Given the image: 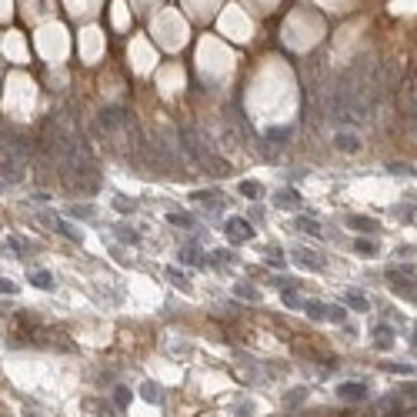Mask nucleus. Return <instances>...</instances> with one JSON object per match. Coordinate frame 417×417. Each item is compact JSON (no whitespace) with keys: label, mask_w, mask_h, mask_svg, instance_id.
Here are the masks:
<instances>
[{"label":"nucleus","mask_w":417,"mask_h":417,"mask_svg":"<svg viewBox=\"0 0 417 417\" xmlns=\"http://www.w3.org/2000/svg\"><path fill=\"white\" fill-rule=\"evenodd\" d=\"M224 234L231 237V244H247V241H254V227H250L244 217H227V220H224Z\"/></svg>","instance_id":"f257e3e1"},{"label":"nucleus","mask_w":417,"mask_h":417,"mask_svg":"<svg viewBox=\"0 0 417 417\" xmlns=\"http://www.w3.org/2000/svg\"><path fill=\"white\" fill-rule=\"evenodd\" d=\"M407 414V401L401 394H384L377 404V417H404Z\"/></svg>","instance_id":"f03ea898"},{"label":"nucleus","mask_w":417,"mask_h":417,"mask_svg":"<svg viewBox=\"0 0 417 417\" xmlns=\"http://www.w3.org/2000/svg\"><path fill=\"white\" fill-rule=\"evenodd\" d=\"M337 397L361 404V401H367V384L364 381H344V384H337Z\"/></svg>","instance_id":"7ed1b4c3"},{"label":"nucleus","mask_w":417,"mask_h":417,"mask_svg":"<svg viewBox=\"0 0 417 417\" xmlns=\"http://www.w3.org/2000/svg\"><path fill=\"white\" fill-rule=\"evenodd\" d=\"M294 264H297V267H304V271H314V274L324 271V264L317 260V254H314V250H304V247H297V250H294Z\"/></svg>","instance_id":"20e7f679"},{"label":"nucleus","mask_w":417,"mask_h":417,"mask_svg":"<svg viewBox=\"0 0 417 417\" xmlns=\"http://www.w3.org/2000/svg\"><path fill=\"white\" fill-rule=\"evenodd\" d=\"M374 344L381 347V351H391V347H394V330H391V324H377V327H374Z\"/></svg>","instance_id":"39448f33"},{"label":"nucleus","mask_w":417,"mask_h":417,"mask_svg":"<svg viewBox=\"0 0 417 417\" xmlns=\"http://www.w3.org/2000/svg\"><path fill=\"white\" fill-rule=\"evenodd\" d=\"M140 397H144L147 404H161V401H164V394H161V387L154 384V381H144V384H140Z\"/></svg>","instance_id":"423d86ee"},{"label":"nucleus","mask_w":417,"mask_h":417,"mask_svg":"<svg viewBox=\"0 0 417 417\" xmlns=\"http://www.w3.org/2000/svg\"><path fill=\"white\" fill-rule=\"evenodd\" d=\"M274 204H277V207H297V204H300V194L297 191H277L274 194Z\"/></svg>","instance_id":"0eeeda50"},{"label":"nucleus","mask_w":417,"mask_h":417,"mask_svg":"<svg viewBox=\"0 0 417 417\" xmlns=\"http://www.w3.org/2000/svg\"><path fill=\"white\" fill-rule=\"evenodd\" d=\"M30 284L41 290H54V277H50V271H30Z\"/></svg>","instance_id":"6e6552de"},{"label":"nucleus","mask_w":417,"mask_h":417,"mask_svg":"<svg viewBox=\"0 0 417 417\" xmlns=\"http://www.w3.org/2000/svg\"><path fill=\"white\" fill-rule=\"evenodd\" d=\"M334 144L340 147V150L354 154V150H357V147H361V140H357V137H354V134H337V137H334Z\"/></svg>","instance_id":"1a4fd4ad"},{"label":"nucleus","mask_w":417,"mask_h":417,"mask_svg":"<svg viewBox=\"0 0 417 417\" xmlns=\"http://www.w3.org/2000/svg\"><path fill=\"white\" fill-rule=\"evenodd\" d=\"M347 224H351V227H357V231H377V220H370V217H361V214H351V217H347Z\"/></svg>","instance_id":"9d476101"},{"label":"nucleus","mask_w":417,"mask_h":417,"mask_svg":"<svg viewBox=\"0 0 417 417\" xmlns=\"http://www.w3.org/2000/svg\"><path fill=\"white\" fill-rule=\"evenodd\" d=\"M297 231L311 234V237H321V224H317L314 217H297Z\"/></svg>","instance_id":"9b49d317"},{"label":"nucleus","mask_w":417,"mask_h":417,"mask_svg":"<svg viewBox=\"0 0 417 417\" xmlns=\"http://www.w3.org/2000/svg\"><path fill=\"white\" fill-rule=\"evenodd\" d=\"M344 300H347V307H354V311H367V297H364L361 290H347Z\"/></svg>","instance_id":"f8f14e48"},{"label":"nucleus","mask_w":417,"mask_h":417,"mask_svg":"<svg viewBox=\"0 0 417 417\" xmlns=\"http://www.w3.org/2000/svg\"><path fill=\"white\" fill-rule=\"evenodd\" d=\"M57 231L64 234L67 241H73V244H81V241H84V237H81V231H77V227H73L70 220H57Z\"/></svg>","instance_id":"ddd939ff"},{"label":"nucleus","mask_w":417,"mask_h":417,"mask_svg":"<svg viewBox=\"0 0 417 417\" xmlns=\"http://www.w3.org/2000/svg\"><path fill=\"white\" fill-rule=\"evenodd\" d=\"M180 264H194V267H204V264H207V260H204V254H201V250H197V247H187V250H180Z\"/></svg>","instance_id":"4468645a"},{"label":"nucleus","mask_w":417,"mask_h":417,"mask_svg":"<svg viewBox=\"0 0 417 417\" xmlns=\"http://www.w3.org/2000/svg\"><path fill=\"white\" fill-rule=\"evenodd\" d=\"M307 401V391L304 387H294V391L284 394V407H297V404H304Z\"/></svg>","instance_id":"2eb2a0df"},{"label":"nucleus","mask_w":417,"mask_h":417,"mask_svg":"<svg viewBox=\"0 0 417 417\" xmlns=\"http://www.w3.org/2000/svg\"><path fill=\"white\" fill-rule=\"evenodd\" d=\"M113 237H117L121 244H137L134 227H127V224H117V227H113Z\"/></svg>","instance_id":"dca6fc26"},{"label":"nucleus","mask_w":417,"mask_h":417,"mask_svg":"<svg viewBox=\"0 0 417 417\" xmlns=\"http://www.w3.org/2000/svg\"><path fill=\"white\" fill-rule=\"evenodd\" d=\"M307 317H311V321H327V307L324 304H317V300H307Z\"/></svg>","instance_id":"f3484780"},{"label":"nucleus","mask_w":417,"mask_h":417,"mask_svg":"<svg viewBox=\"0 0 417 417\" xmlns=\"http://www.w3.org/2000/svg\"><path fill=\"white\" fill-rule=\"evenodd\" d=\"M381 370H387V374H414L410 364H397V361H384V364H381Z\"/></svg>","instance_id":"a211bd4d"},{"label":"nucleus","mask_w":417,"mask_h":417,"mask_svg":"<svg viewBox=\"0 0 417 417\" xmlns=\"http://www.w3.org/2000/svg\"><path fill=\"white\" fill-rule=\"evenodd\" d=\"M241 194H244V197H250V201H257L264 191H260V184H254V180H244V184H241Z\"/></svg>","instance_id":"6ab92c4d"},{"label":"nucleus","mask_w":417,"mask_h":417,"mask_svg":"<svg viewBox=\"0 0 417 417\" xmlns=\"http://www.w3.org/2000/svg\"><path fill=\"white\" fill-rule=\"evenodd\" d=\"M113 207L121 210V214H130V210H134V201L124 197V194H113Z\"/></svg>","instance_id":"aec40b11"},{"label":"nucleus","mask_w":417,"mask_h":417,"mask_svg":"<svg viewBox=\"0 0 417 417\" xmlns=\"http://www.w3.org/2000/svg\"><path fill=\"white\" fill-rule=\"evenodd\" d=\"M234 290H237V297H247V300H260V290H257V287H247V284H237Z\"/></svg>","instance_id":"412c9836"},{"label":"nucleus","mask_w":417,"mask_h":417,"mask_svg":"<svg viewBox=\"0 0 417 417\" xmlns=\"http://www.w3.org/2000/svg\"><path fill=\"white\" fill-rule=\"evenodd\" d=\"M267 264H271V267H284V257H281V247H267Z\"/></svg>","instance_id":"4be33fe9"},{"label":"nucleus","mask_w":417,"mask_h":417,"mask_svg":"<svg viewBox=\"0 0 417 417\" xmlns=\"http://www.w3.org/2000/svg\"><path fill=\"white\" fill-rule=\"evenodd\" d=\"M327 321L344 324V321H347V311H344V307H327Z\"/></svg>","instance_id":"5701e85b"},{"label":"nucleus","mask_w":417,"mask_h":417,"mask_svg":"<svg viewBox=\"0 0 417 417\" xmlns=\"http://www.w3.org/2000/svg\"><path fill=\"white\" fill-rule=\"evenodd\" d=\"M284 304H287V307H300V294H297V290H290V287H284Z\"/></svg>","instance_id":"b1692460"},{"label":"nucleus","mask_w":417,"mask_h":417,"mask_svg":"<svg viewBox=\"0 0 417 417\" xmlns=\"http://www.w3.org/2000/svg\"><path fill=\"white\" fill-rule=\"evenodd\" d=\"M113 401L121 404V407H127V404H130V391H127V387H113Z\"/></svg>","instance_id":"393cba45"},{"label":"nucleus","mask_w":417,"mask_h":417,"mask_svg":"<svg viewBox=\"0 0 417 417\" xmlns=\"http://www.w3.org/2000/svg\"><path fill=\"white\" fill-rule=\"evenodd\" d=\"M167 277H170V281H174V284H177V287H180V290H187V281H184V274L177 271V267H167Z\"/></svg>","instance_id":"a878e982"},{"label":"nucleus","mask_w":417,"mask_h":417,"mask_svg":"<svg viewBox=\"0 0 417 417\" xmlns=\"http://www.w3.org/2000/svg\"><path fill=\"white\" fill-rule=\"evenodd\" d=\"M354 250H361V254H374V244H370V241H364V237H357V241H354Z\"/></svg>","instance_id":"bb28decb"},{"label":"nucleus","mask_w":417,"mask_h":417,"mask_svg":"<svg viewBox=\"0 0 417 417\" xmlns=\"http://www.w3.org/2000/svg\"><path fill=\"white\" fill-rule=\"evenodd\" d=\"M7 247H10V250H17V254H24V250H27V244L20 241V237H7Z\"/></svg>","instance_id":"cd10ccee"},{"label":"nucleus","mask_w":417,"mask_h":417,"mask_svg":"<svg viewBox=\"0 0 417 417\" xmlns=\"http://www.w3.org/2000/svg\"><path fill=\"white\" fill-rule=\"evenodd\" d=\"M210 260H214V264H231V254H227V250H214Z\"/></svg>","instance_id":"c85d7f7f"},{"label":"nucleus","mask_w":417,"mask_h":417,"mask_svg":"<svg viewBox=\"0 0 417 417\" xmlns=\"http://www.w3.org/2000/svg\"><path fill=\"white\" fill-rule=\"evenodd\" d=\"M387 170H394V174H414L410 164H387Z\"/></svg>","instance_id":"c756f323"},{"label":"nucleus","mask_w":417,"mask_h":417,"mask_svg":"<svg viewBox=\"0 0 417 417\" xmlns=\"http://www.w3.org/2000/svg\"><path fill=\"white\" fill-rule=\"evenodd\" d=\"M73 214H77V217H87V220H94V214H97V210L87 204V207H73Z\"/></svg>","instance_id":"7c9ffc66"},{"label":"nucleus","mask_w":417,"mask_h":417,"mask_svg":"<svg viewBox=\"0 0 417 417\" xmlns=\"http://www.w3.org/2000/svg\"><path fill=\"white\" fill-rule=\"evenodd\" d=\"M0 290H4V294H17V284L10 281V277H4V281H0Z\"/></svg>","instance_id":"2f4dec72"},{"label":"nucleus","mask_w":417,"mask_h":417,"mask_svg":"<svg viewBox=\"0 0 417 417\" xmlns=\"http://www.w3.org/2000/svg\"><path fill=\"white\" fill-rule=\"evenodd\" d=\"M167 220L170 224H191V217H184V214H167Z\"/></svg>","instance_id":"473e14b6"},{"label":"nucleus","mask_w":417,"mask_h":417,"mask_svg":"<svg viewBox=\"0 0 417 417\" xmlns=\"http://www.w3.org/2000/svg\"><path fill=\"white\" fill-rule=\"evenodd\" d=\"M237 414H241V417H250V414H254V404H241V407H237Z\"/></svg>","instance_id":"72a5a7b5"},{"label":"nucleus","mask_w":417,"mask_h":417,"mask_svg":"<svg viewBox=\"0 0 417 417\" xmlns=\"http://www.w3.org/2000/svg\"><path fill=\"white\" fill-rule=\"evenodd\" d=\"M267 137L271 140H287V130H267Z\"/></svg>","instance_id":"f704fd0d"},{"label":"nucleus","mask_w":417,"mask_h":417,"mask_svg":"<svg viewBox=\"0 0 417 417\" xmlns=\"http://www.w3.org/2000/svg\"><path fill=\"white\" fill-rule=\"evenodd\" d=\"M414 347H417V327H414Z\"/></svg>","instance_id":"c9c22d12"},{"label":"nucleus","mask_w":417,"mask_h":417,"mask_svg":"<svg viewBox=\"0 0 417 417\" xmlns=\"http://www.w3.org/2000/svg\"><path fill=\"white\" fill-rule=\"evenodd\" d=\"M24 417H37V414H24Z\"/></svg>","instance_id":"e433bc0d"}]
</instances>
